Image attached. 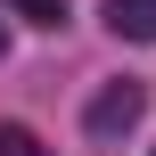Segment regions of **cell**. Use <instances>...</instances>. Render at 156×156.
I'll use <instances>...</instances> for the list:
<instances>
[{
    "instance_id": "obj_2",
    "label": "cell",
    "mask_w": 156,
    "mask_h": 156,
    "mask_svg": "<svg viewBox=\"0 0 156 156\" xmlns=\"http://www.w3.org/2000/svg\"><path fill=\"white\" fill-rule=\"evenodd\" d=\"M107 33L115 41H156V0H107Z\"/></svg>"
},
{
    "instance_id": "obj_3",
    "label": "cell",
    "mask_w": 156,
    "mask_h": 156,
    "mask_svg": "<svg viewBox=\"0 0 156 156\" xmlns=\"http://www.w3.org/2000/svg\"><path fill=\"white\" fill-rule=\"evenodd\" d=\"M25 25H66V0H8Z\"/></svg>"
},
{
    "instance_id": "obj_4",
    "label": "cell",
    "mask_w": 156,
    "mask_h": 156,
    "mask_svg": "<svg viewBox=\"0 0 156 156\" xmlns=\"http://www.w3.org/2000/svg\"><path fill=\"white\" fill-rule=\"evenodd\" d=\"M0 156H49V148H41L25 123H0Z\"/></svg>"
},
{
    "instance_id": "obj_1",
    "label": "cell",
    "mask_w": 156,
    "mask_h": 156,
    "mask_svg": "<svg viewBox=\"0 0 156 156\" xmlns=\"http://www.w3.org/2000/svg\"><path fill=\"white\" fill-rule=\"evenodd\" d=\"M140 115H148V82H132V74H115V82L82 107V123H90V140H99V148H115Z\"/></svg>"
},
{
    "instance_id": "obj_6",
    "label": "cell",
    "mask_w": 156,
    "mask_h": 156,
    "mask_svg": "<svg viewBox=\"0 0 156 156\" xmlns=\"http://www.w3.org/2000/svg\"><path fill=\"white\" fill-rule=\"evenodd\" d=\"M148 156H156V148H148Z\"/></svg>"
},
{
    "instance_id": "obj_5",
    "label": "cell",
    "mask_w": 156,
    "mask_h": 156,
    "mask_svg": "<svg viewBox=\"0 0 156 156\" xmlns=\"http://www.w3.org/2000/svg\"><path fill=\"white\" fill-rule=\"evenodd\" d=\"M0 49H8V33H0Z\"/></svg>"
}]
</instances>
